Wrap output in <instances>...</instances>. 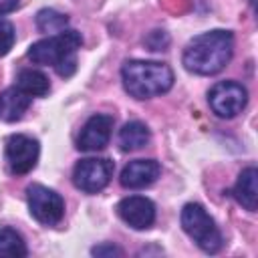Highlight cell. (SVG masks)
I'll return each mask as SVG.
<instances>
[{
  "instance_id": "1",
  "label": "cell",
  "mask_w": 258,
  "mask_h": 258,
  "mask_svg": "<svg viewBox=\"0 0 258 258\" xmlns=\"http://www.w3.org/2000/svg\"><path fill=\"white\" fill-rule=\"evenodd\" d=\"M234 52V36L230 30H210L194 36L181 56L183 67L202 77L218 75L232 58Z\"/></svg>"
},
{
  "instance_id": "2",
  "label": "cell",
  "mask_w": 258,
  "mask_h": 258,
  "mask_svg": "<svg viewBox=\"0 0 258 258\" xmlns=\"http://www.w3.org/2000/svg\"><path fill=\"white\" fill-rule=\"evenodd\" d=\"M121 81L133 99H151L173 87V71L157 60H127L121 67Z\"/></svg>"
},
{
  "instance_id": "3",
  "label": "cell",
  "mask_w": 258,
  "mask_h": 258,
  "mask_svg": "<svg viewBox=\"0 0 258 258\" xmlns=\"http://www.w3.org/2000/svg\"><path fill=\"white\" fill-rule=\"evenodd\" d=\"M83 44L81 32L73 28H64L48 38H42L34 42L28 48V58L34 64H44V67H54V71L60 77H71L77 71V50Z\"/></svg>"
},
{
  "instance_id": "4",
  "label": "cell",
  "mask_w": 258,
  "mask_h": 258,
  "mask_svg": "<svg viewBox=\"0 0 258 258\" xmlns=\"http://www.w3.org/2000/svg\"><path fill=\"white\" fill-rule=\"evenodd\" d=\"M181 228L206 254H216L224 246L222 234H220L214 218L200 204L189 202V204L183 206V210H181Z\"/></svg>"
},
{
  "instance_id": "5",
  "label": "cell",
  "mask_w": 258,
  "mask_h": 258,
  "mask_svg": "<svg viewBox=\"0 0 258 258\" xmlns=\"http://www.w3.org/2000/svg\"><path fill=\"white\" fill-rule=\"evenodd\" d=\"M26 202H28L30 216L36 222H40L44 226H54L62 220L64 200L54 189L40 185V183H32L26 189Z\"/></svg>"
},
{
  "instance_id": "6",
  "label": "cell",
  "mask_w": 258,
  "mask_h": 258,
  "mask_svg": "<svg viewBox=\"0 0 258 258\" xmlns=\"http://www.w3.org/2000/svg\"><path fill=\"white\" fill-rule=\"evenodd\" d=\"M210 109L220 119H232L244 111L248 103V91L242 83L236 81H220L208 93Z\"/></svg>"
},
{
  "instance_id": "7",
  "label": "cell",
  "mask_w": 258,
  "mask_h": 258,
  "mask_svg": "<svg viewBox=\"0 0 258 258\" xmlns=\"http://www.w3.org/2000/svg\"><path fill=\"white\" fill-rule=\"evenodd\" d=\"M113 161L105 157H87L81 159L73 169V183L85 194H97L107 187L113 177Z\"/></svg>"
},
{
  "instance_id": "8",
  "label": "cell",
  "mask_w": 258,
  "mask_h": 258,
  "mask_svg": "<svg viewBox=\"0 0 258 258\" xmlns=\"http://www.w3.org/2000/svg\"><path fill=\"white\" fill-rule=\"evenodd\" d=\"M4 153H6V163H8L10 173L24 175V173L34 169V165L38 161L40 147H38L36 139L28 137V135H22V133H16V135L8 137Z\"/></svg>"
},
{
  "instance_id": "9",
  "label": "cell",
  "mask_w": 258,
  "mask_h": 258,
  "mask_svg": "<svg viewBox=\"0 0 258 258\" xmlns=\"http://www.w3.org/2000/svg\"><path fill=\"white\" fill-rule=\"evenodd\" d=\"M117 214L133 230H147L155 222V204L145 196H129L117 204Z\"/></svg>"
},
{
  "instance_id": "10",
  "label": "cell",
  "mask_w": 258,
  "mask_h": 258,
  "mask_svg": "<svg viewBox=\"0 0 258 258\" xmlns=\"http://www.w3.org/2000/svg\"><path fill=\"white\" fill-rule=\"evenodd\" d=\"M113 123H115V119L111 115H105V113H97V115L89 117L87 123L81 129V135L77 139V147L81 151H99V149H103L111 139Z\"/></svg>"
},
{
  "instance_id": "11",
  "label": "cell",
  "mask_w": 258,
  "mask_h": 258,
  "mask_svg": "<svg viewBox=\"0 0 258 258\" xmlns=\"http://www.w3.org/2000/svg\"><path fill=\"white\" fill-rule=\"evenodd\" d=\"M161 173V165L155 159H133L121 171V185L127 189H143L151 185Z\"/></svg>"
},
{
  "instance_id": "12",
  "label": "cell",
  "mask_w": 258,
  "mask_h": 258,
  "mask_svg": "<svg viewBox=\"0 0 258 258\" xmlns=\"http://www.w3.org/2000/svg\"><path fill=\"white\" fill-rule=\"evenodd\" d=\"M32 97L26 95L24 91H20L18 87H8L0 93V119L2 121H18L26 109L30 107Z\"/></svg>"
},
{
  "instance_id": "13",
  "label": "cell",
  "mask_w": 258,
  "mask_h": 258,
  "mask_svg": "<svg viewBox=\"0 0 258 258\" xmlns=\"http://www.w3.org/2000/svg\"><path fill=\"white\" fill-rule=\"evenodd\" d=\"M256 179H258V171L256 167H246L242 169V173L238 175V181L232 189L236 202L246 208L248 212H256L258 206V187H256Z\"/></svg>"
},
{
  "instance_id": "14",
  "label": "cell",
  "mask_w": 258,
  "mask_h": 258,
  "mask_svg": "<svg viewBox=\"0 0 258 258\" xmlns=\"http://www.w3.org/2000/svg\"><path fill=\"white\" fill-rule=\"evenodd\" d=\"M151 139V133L145 123L141 121H129L119 131V147L123 151H137L145 147Z\"/></svg>"
},
{
  "instance_id": "15",
  "label": "cell",
  "mask_w": 258,
  "mask_h": 258,
  "mask_svg": "<svg viewBox=\"0 0 258 258\" xmlns=\"http://www.w3.org/2000/svg\"><path fill=\"white\" fill-rule=\"evenodd\" d=\"M16 87L20 91H24L26 95H30V97H44L50 89V83H48L44 73L34 71V69H24V71L18 73Z\"/></svg>"
},
{
  "instance_id": "16",
  "label": "cell",
  "mask_w": 258,
  "mask_h": 258,
  "mask_svg": "<svg viewBox=\"0 0 258 258\" xmlns=\"http://www.w3.org/2000/svg\"><path fill=\"white\" fill-rule=\"evenodd\" d=\"M26 252V244L16 230L0 228V258H22Z\"/></svg>"
},
{
  "instance_id": "17",
  "label": "cell",
  "mask_w": 258,
  "mask_h": 258,
  "mask_svg": "<svg viewBox=\"0 0 258 258\" xmlns=\"http://www.w3.org/2000/svg\"><path fill=\"white\" fill-rule=\"evenodd\" d=\"M69 26V16L52 8H42L36 14V28L40 32H60Z\"/></svg>"
},
{
  "instance_id": "18",
  "label": "cell",
  "mask_w": 258,
  "mask_h": 258,
  "mask_svg": "<svg viewBox=\"0 0 258 258\" xmlns=\"http://www.w3.org/2000/svg\"><path fill=\"white\" fill-rule=\"evenodd\" d=\"M14 40H16L14 26L8 20H0V56L10 52V48L14 46Z\"/></svg>"
},
{
  "instance_id": "19",
  "label": "cell",
  "mask_w": 258,
  "mask_h": 258,
  "mask_svg": "<svg viewBox=\"0 0 258 258\" xmlns=\"http://www.w3.org/2000/svg\"><path fill=\"white\" fill-rule=\"evenodd\" d=\"M145 44H147L151 50H163V48L169 44V36H167L163 30H153V32L145 38Z\"/></svg>"
},
{
  "instance_id": "20",
  "label": "cell",
  "mask_w": 258,
  "mask_h": 258,
  "mask_svg": "<svg viewBox=\"0 0 258 258\" xmlns=\"http://www.w3.org/2000/svg\"><path fill=\"white\" fill-rule=\"evenodd\" d=\"M93 256H121V248H117L115 244H99L91 250Z\"/></svg>"
},
{
  "instance_id": "21",
  "label": "cell",
  "mask_w": 258,
  "mask_h": 258,
  "mask_svg": "<svg viewBox=\"0 0 258 258\" xmlns=\"http://www.w3.org/2000/svg\"><path fill=\"white\" fill-rule=\"evenodd\" d=\"M16 6H18V0H0V16L16 10Z\"/></svg>"
},
{
  "instance_id": "22",
  "label": "cell",
  "mask_w": 258,
  "mask_h": 258,
  "mask_svg": "<svg viewBox=\"0 0 258 258\" xmlns=\"http://www.w3.org/2000/svg\"><path fill=\"white\" fill-rule=\"evenodd\" d=\"M254 2H256V0H250V4H252V6H254Z\"/></svg>"
}]
</instances>
